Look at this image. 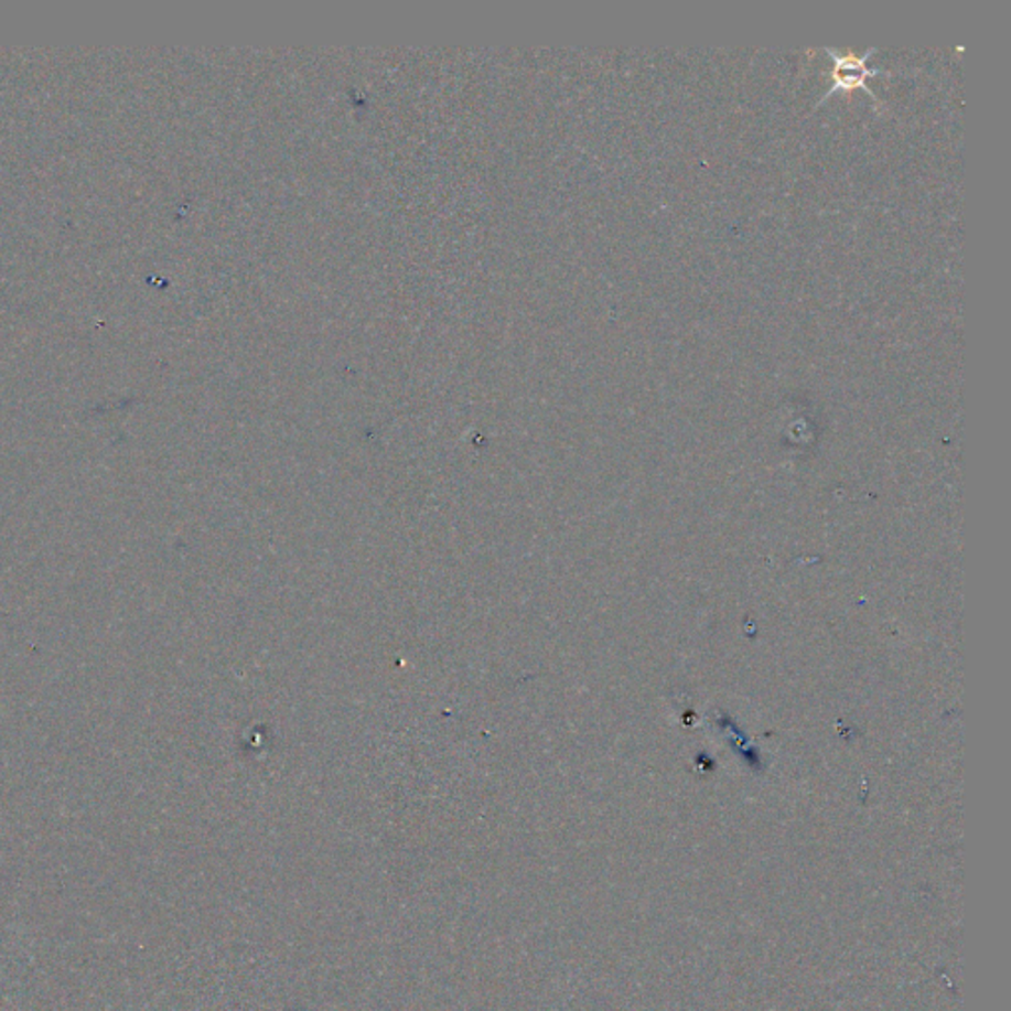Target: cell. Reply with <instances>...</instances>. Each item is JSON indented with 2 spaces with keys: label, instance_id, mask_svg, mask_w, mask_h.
Instances as JSON below:
<instances>
[{
  "label": "cell",
  "instance_id": "cell-1",
  "mask_svg": "<svg viewBox=\"0 0 1011 1011\" xmlns=\"http://www.w3.org/2000/svg\"><path fill=\"white\" fill-rule=\"evenodd\" d=\"M826 52L832 56L833 86L828 89V94L824 95L822 99H820V104L826 101L828 97H832L838 89H851V87H863L871 97H875L873 92H871L868 79L878 76V74H885V69H883V67H870L868 66V62H870V57L878 52V47L865 50L861 56H856V54H840V52H836V50L830 46L826 47Z\"/></svg>",
  "mask_w": 1011,
  "mask_h": 1011
}]
</instances>
